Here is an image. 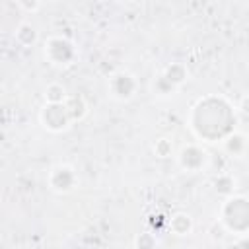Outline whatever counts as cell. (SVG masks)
I'll return each instance as SVG.
<instances>
[{
  "instance_id": "1",
  "label": "cell",
  "mask_w": 249,
  "mask_h": 249,
  "mask_svg": "<svg viewBox=\"0 0 249 249\" xmlns=\"http://www.w3.org/2000/svg\"><path fill=\"white\" fill-rule=\"evenodd\" d=\"M222 222L233 233L249 231V198L230 196L222 206Z\"/></svg>"
},
{
  "instance_id": "2",
  "label": "cell",
  "mask_w": 249,
  "mask_h": 249,
  "mask_svg": "<svg viewBox=\"0 0 249 249\" xmlns=\"http://www.w3.org/2000/svg\"><path fill=\"white\" fill-rule=\"evenodd\" d=\"M43 53H45V58H47L51 64H54V66H68V64H72V62L78 58V49H76V45H74L70 39L62 37V35H53V37H49V39L45 41Z\"/></svg>"
},
{
  "instance_id": "3",
  "label": "cell",
  "mask_w": 249,
  "mask_h": 249,
  "mask_svg": "<svg viewBox=\"0 0 249 249\" xmlns=\"http://www.w3.org/2000/svg\"><path fill=\"white\" fill-rule=\"evenodd\" d=\"M136 89H138L136 78L130 72H124V70L113 74L107 82V91L117 101H128L136 93Z\"/></svg>"
},
{
  "instance_id": "4",
  "label": "cell",
  "mask_w": 249,
  "mask_h": 249,
  "mask_svg": "<svg viewBox=\"0 0 249 249\" xmlns=\"http://www.w3.org/2000/svg\"><path fill=\"white\" fill-rule=\"evenodd\" d=\"M47 183L54 193H70L78 187V173L74 171V167L66 163H58L51 169Z\"/></svg>"
},
{
  "instance_id": "5",
  "label": "cell",
  "mask_w": 249,
  "mask_h": 249,
  "mask_svg": "<svg viewBox=\"0 0 249 249\" xmlns=\"http://www.w3.org/2000/svg\"><path fill=\"white\" fill-rule=\"evenodd\" d=\"M41 123L47 130L60 132V130L70 126L72 117H70L66 105H49V103H45V107L41 111Z\"/></svg>"
},
{
  "instance_id": "6",
  "label": "cell",
  "mask_w": 249,
  "mask_h": 249,
  "mask_svg": "<svg viewBox=\"0 0 249 249\" xmlns=\"http://www.w3.org/2000/svg\"><path fill=\"white\" fill-rule=\"evenodd\" d=\"M206 152L202 148H198L196 144H189V146H183V150L179 152L177 156V161L179 165L185 169V171H200L204 165H206Z\"/></svg>"
},
{
  "instance_id": "7",
  "label": "cell",
  "mask_w": 249,
  "mask_h": 249,
  "mask_svg": "<svg viewBox=\"0 0 249 249\" xmlns=\"http://www.w3.org/2000/svg\"><path fill=\"white\" fill-rule=\"evenodd\" d=\"M224 148L228 154L231 156H241L247 148V136L243 132H237V130H231L226 138H224Z\"/></svg>"
},
{
  "instance_id": "8",
  "label": "cell",
  "mask_w": 249,
  "mask_h": 249,
  "mask_svg": "<svg viewBox=\"0 0 249 249\" xmlns=\"http://www.w3.org/2000/svg\"><path fill=\"white\" fill-rule=\"evenodd\" d=\"M161 74H163V78H165L167 82H171L175 88H179V86L189 78V70H187V66H185L183 62H171V64H167Z\"/></svg>"
},
{
  "instance_id": "9",
  "label": "cell",
  "mask_w": 249,
  "mask_h": 249,
  "mask_svg": "<svg viewBox=\"0 0 249 249\" xmlns=\"http://www.w3.org/2000/svg\"><path fill=\"white\" fill-rule=\"evenodd\" d=\"M169 228H171V231L175 235H187L193 230V218L189 214H185V212H177V214L171 216Z\"/></svg>"
},
{
  "instance_id": "10",
  "label": "cell",
  "mask_w": 249,
  "mask_h": 249,
  "mask_svg": "<svg viewBox=\"0 0 249 249\" xmlns=\"http://www.w3.org/2000/svg\"><path fill=\"white\" fill-rule=\"evenodd\" d=\"M66 99H68V93H66V88L62 84L54 82V84H49L45 88V101L49 105H64Z\"/></svg>"
},
{
  "instance_id": "11",
  "label": "cell",
  "mask_w": 249,
  "mask_h": 249,
  "mask_svg": "<svg viewBox=\"0 0 249 249\" xmlns=\"http://www.w3.org/2000/svg\"><path fill=\"white\" fill-rule=\"evenodd\" d=\"M16 41H18L21 47L33 45V43L37 41V29H35L31 23H27V21L19 23L18 29H16Z\"/></svg>"
},
{
  "instance_id": "12",
  "label": "cell",
  "mask_w": 249,
  "mask_h": 249,
  "mask_svg": "<svg viewBox=\"0 0 249 249\" xmlns=\"http://www.w3.org/2000/svg\"><path fill=\"white\" fill-rule=\"evenodd\" d=\"M152 150H154V154H156L158 158H171V154H173V144H171L169 138L161 136V138H158V140L152 144Z\"/></svg>"
},
{
  "instance_id": "13",
  "label": "cell",
  "mask_w": 249,
  "mask_h": 249,
  "mask_svg": "<svg viewBox=\"0 0 249 249\" xmlns=\"http://www.w3.org/2000/svg\"><path fill=\"white\" fill-rule=\"evenodd\" d=\"M233 187H235V179L231 175H228V173H222V175H218L214 179V189L218 193H222V195H230L233 191Z\"/></svg>"
},
{
  "instance_id": "14",
  "label": "cell",
  "mask_w": 249,
  "mask_h": 249,
  "mask_svg": "<svg viewBox=\"0 0 249 249\" xmlns=\"http://www.w3.org/2000/svg\"><path fill=\"white\" fill-rule=\"evenodd\" d=\"M156 245H158V239L150 231H142L134 239V249H156Z\"/></svg>"
},
{
  "instance_id": "15",
  "label": "cell",
  "mask_w": 249,
  "mask_h": 249,
  "mask_svg": "<svg viewBox=\"0 0 249 249\" xmlns=\"http://www.w3.org/2000/svg\"><path fill=\"white\" fill-rule=\"evenodd\" d=\"M177 88L171 84V82H167L165 78H163V74H160L158 78H156V82H154V93H158V95H171L173 91H175Z\"/></svg>"
},
{
  "instance_id": "16",
  "label": "cell",
  "mask_w": 249,
  "mask_h": 249,
  "mask_svg": "<svg viewBox=\"0 0 249 249\" xmlns=\"http://www.w3.org/2000/svg\"><path fill=\"white\" fill-rule=\"evenodd\" d=\"M237 109H239L243 115H249V95H243V97H241V101H239Z\"/></svg>"
},
{
  "instance_id": "17",
  "label": "cell",
  "mask_w": 249,
  "mask_h": 249,
  "mask_svg": "<svg viewBox=\"0 0 249 249\" xmlns=\"http://www.w3.org/2000/svg\"><path fill=\"white\" fill-rule=\"evenodd\" d=\"M19 6H21V8H27V10H31V12H35V10L41 8L39 2H31V4H27V2H19Z\"/></svg>"
}]
</instances>
